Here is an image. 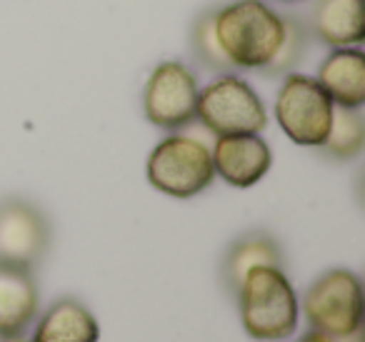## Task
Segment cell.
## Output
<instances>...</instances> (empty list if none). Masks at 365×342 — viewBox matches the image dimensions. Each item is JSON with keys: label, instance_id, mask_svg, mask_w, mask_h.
<instances>
[{"label": "cell", "instance_id": "6da1fadb", "mask_svg": "<svg viewBox=\"0 0 365 342\" xmlns=\"http://www.w3.org/2000/svg\"><path fill=\"white\" fill-rule=\"evenodd\" d=\"M215 36L233 68L263 71L283 41V16L265 0H233L215 8Z\"/></svg>", "mask_w": 365, "mask_h": 342}, {"label": "cell", "instance_id": "7a4b0ae2", "mask_svg": "<svg viewBox=\"0 0 365 342\" xmlns=\"http://www.w3.org/2000/svg\"><path fill=\"white\" fill-rule=\"evenodd\" d=\"M238 307L243 330L253 340L278 342L298 330L300 302L280 267H253L238 290Z\"/></svg>", "mask_w": 365, "mask_h": 342}, {"label": "cell", "instance_id": "3957f363", "mask_svg": "<svg viewBox=\"0 0 365 342\" xmlns=\"http://www.w3.org/2000/svg\"><path fill=\"white\" fill-rule=\"evenodd\" d=\"M148 182L163 195L188 200L215 180L210 147L190 135H170L153 147L145 165Z\"/></svg>", "mask_w": 365, "mask_h": 342}, {"label": "cell", "instance_id": "277c9868", "mask_svg": "<svg viewBox=\"0 0 365 342\" xmlns=\"http://www.w3.org/2000/svg\"><path fill=\"white\" fill-rule=\"evenodd\" d=\"M310 330L343 337L363 327V282L353 270L333 267L305 290L303 305Z\"/></svg>", "mask_w": 365, "mask_h": 342}, {"label": "cell", "instance_id": "5b68a950", "mask_svg": "<svg viewBox=\"0 0 365 342\" xmlns=\"http://www.w3.org/2000/svg\"><path fill=\"white\" fill-rule=\"evenodd\" d=\"M195 118L218 135L263 133L268 128V110L250 83L233 73H223L198 93Z\"/></svg>", "mask_w": 365, "mask_h": 342}, {"label": "cell", "instance_id": "8992f818", "mask_svg": "<svg viewBox=\"0 0 365 342\" xmlns=\"http://www.w3.org/2000/svg\"><path fill=\"white\" fill-rule=\"evenodd\" d=\"M333 100L310 76L288 73L275 98V118L283 133L305 147H320L333 118Z\"/></svg>", "mask_w": 365, "mask_h": 342}, {"label": "cell", "instance_id": "52a82bcc", "mask_svg": "<svg viewBox=\"0 0 365 342\" xmlns=\"http://www.w3.org/2000/svg\"><path fill=\"white\" fill-rule=\"evenodd\" d=\"M198 78L185 63L163 61L143 88V113L160 130H180L195 120Z\"/></svg>", "mask_w": 365, "mask_h": 342}, {"label": "cell", "instance_id": "ba28073f", "mask_svg": "<svg viewBox=\"0 0 365 342\" xmlns=\"http://www.w3.org/2000/svg\"><path fill=\"white\" fill-rule=\"evenodd\" d=\"M51 247V222L46 212L23 197L0 200V262L36 267Z\"/></svg>", "mask_w": 365, "mask_h": 342}, {"label": "cell", "instance_id": "9c48e42d", "mask_svg": "<svg viewBox=\"0 0 365 342\" xmlns=\"http://www.w3.org/2000/svg\"><path fill=\"white\" fill-rule=\"evenodd\" d=\"M215 175L233 187H253L268 175L273 165V150L260 133L218 135L210 150Z\"/></svg>", "mask_w": 365, "mask_h": 342}, {"label": "cell", "instance_id": "30bf717a", "mask_svg": "<svg viewBox=\"0 0 365 342\" xmlns=\"http://www.w3.org/2000/svg\"><path fill=\"white\" fill-rule=\"evenodd\" d=\"M333 105L360 108L365 105V53L358 46L333 48L318 68V78Z\"/></svg>", "mask_w": 365, "mask_h": 342}, {"label": "cell", "instance_id": "8fae6325", "mask_svg": "<svg viewBox=\"0 0 365 342\" xmlns=\"http://www.w3.org/2000/svg\"><path fill=\"white\" fill-rule=\"evenodd\" d=\"M41 295L31 267L0 262V337L23 335L36 320Z\"/></svg>", "mask_w": 365, "mask_h": 342}, {"label": "cell", "instance_id": "7c38bea8", "mask_svg": "<svg viewBox=\"0 0 365 342\" xmlns=\"http://www.w3.org/2000/svg\"><path fill=\"white\" fill-rule=\"evenodd\" d=\"M308 31L330 48H353L365 41L363 0H315Z\"/></svg>", "mask_w": 365, "mask_h": 342}, {"label": "cell", "instance_id": "4fadbf2b", "mask_svg": "<svg viewBox=\"0 0 365 342\" xmlns=\"http://www.w3.org/2000/svg\"><path fill=\"white\" fill-rule=\"evenodd\" d=\"M260 265L280 267V270H283V250H280L278 240H275L273 235H268V232H263V230L245 232V235H240L223 255V262H220L223 285L228 287L233 295H238L245 275H248L253 267H260Z\"/></svg>", "mask_w": 365, "mask_h": 342}, {"label": "cell", "instance_id": "5bb4252c", "mask_svg": "<svg viewBox=\"0 0 365 342\" xmlns=\"http://www.w3.org/2000/svg\"><path fill=\"white\" fill-rule=\"evenodd\" d=\"M101 327L98 320L81 300L61 297L38 320L31 342H98Z\"/></svg>", "mask_w": 365, "mask_h": 342}, {"label": "cell", "instance_id": "9a60e30c", "mask_svg": "<svg viewBox=\"0 0 365 342\" xmlns=\"http://www.w3.org/2000/svg\"><path fill=\"white\" fill-rule=\"evenodd\" d=\"M365 147V120L355 108H333L330 128L325 140L320 142L323 155L333 160H353Z\"/></svg>", "mask_w": 365, "mask_h": 342}, {"label": "cell", "instance_id": "2e32d148", "mask_svg": "<svg viewBox=\"0 0 365 342\" xmlns=\"http://www.w3.org/2000/svg\"><path fill=\"white\" fill-rule=\"evenodd\" d=\"M310 46V31L308 23L298 16V13H285L283 16V41L278 46V53L273 56V61L263 68V76L268 78H278V76H288L300 61L308 53Z\"/></svg>", "mask_w": 365, "mask_h": 342}, {"label": "cell", "instance_id": "e0dca14e", "mask_svg": "<svg viewBox=\"0 0 365 342\" xmlns=\"http://www.w3.org/2000/svg\"><path fill=\"white\" fill-rule=\"evenodd\" d=\"M190 46H193V53H195V58H198V63L203 68H208V71L220 73V76L235 71L228 58H225L223 48H220L218 36H215V8L213 11L200 13V16L195 18Z\"/></svg>", "mask_w": 365, "mask_h": 342}, {"label": "cell", "instance_id": "ac0fdd59", "mask_svg": "<svg viewBox=\"0 0 365 342\" xmlns=\"http://www.w3.org/2000/svg\"><path fill=\"white\" fill-rule=\"evenodd\" d=\"M330 342H363V327L350 335H343V337H330Z\"/></svg>", "mask_w": 365, "mask_h": 342}, {"label": "cell", "instance_id": "d6986e66", "mask_svg": "<svg viewBox=\"0 0 365 342\" xmlns=\"http://www.w3.org/2000/svg\"><path fill=\"white\" fill-rule=\"evenodd\" d=\"M295 342H330V337L320 335V332H308V335L300 337V340H295Z\"/></svg>", "mask_w": 365, "mask_h": 342}, {"label": "cell", "instance_id": "ffe728a7", "mask_svg": "<svg viewBox=\"0 0 365 342\" xmlns=\"http://www.w3.org/2000/svg\"><path fill=\"white\" fill-rule=\"evenodd\" d=\"M0 342H31V340H26L23 335H8V337H0Z\"/></svg>", "mask_w": 365, "mask_h": 342}, {"label": "cell", "instance_id": "44dd1931", "mask_svg": "<svg viewBox=\"0 0 365 342\" xmlns=\"http://www.w3.org/2000/svg\"><path fill=\"white\" fill-rule=\"evenodd\" d=\"M280 3H300V0H280Z\"/></svg>", "mask_w": 365, "mask_h": 342}]
</instances>
